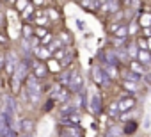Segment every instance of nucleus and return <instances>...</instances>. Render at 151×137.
Masks as SVG:
<instances>
[{"mask_svg":"<svg viewBox=\"0 0 151 137\" xmlns=\"http://www.w3.org/2000/svg\"><path fill=\"white\" fill-rule=\"evenodd\" d=\"M132 70H133L135 73H142V71H144V68H142L139 62H132Z\"/></svg>","mask_w":151,"mask_h":137,"instance_id":"9d476101","label":"nucleus"},{"mask_svg":"<svg viewBox=\"0 0 151 137\" xmlns=\"http://www.w3.org/2000/svg\"><path fill=\"white\" fill-rule=\"evenodd\" d=\"M137 57H139L140 62H149V61H151V55H149V52H146V50H140Z\"/></svg>","mask_w":151,"mask_h":137,"instance_id":"0eeeda50","label":"nucleus"},{"mask_svg":"<svg viewBox=\"0 0 151 137\" xmlns=\"http://www.w3.org/2000/svg\"><path fill=\"white\" fill-rule=\"evenodd\" d=\"M46 73H48V68H46L45 64L34 62V77H36V79H41V77H45Z\"/></svg>","mask_w":151,"mask_h":137,"instance_id":"7ed1b4c3","label":"nucleus"},{"mask_svg":"<svg viewBox=\"0 0 151 137\" xmlns=\"http://www.w3.org/2000/svg\"><path fill=\"white\" fill-rule=\"evenodd\" d=\"M27 91L32 98V102H37L39 100V94H41V86L37 84V79L36 77H30L27 79Z\"/></svg>","mask_w":151,"mask_h":137,"instance_id":"f257e3e1","label":"nucleus"},{"mask_svg":"<svg viewBox=\"0 0 151 137\" xmlns=\"http://www.w3.org/2000/svg\"><path fill=\"white\" fill-rule=\"evenodd\" d=\"M22 125H23V132H30V130H32V121H27V119H25Z\"/></svg>","mask_w":151,"mask_h":137,"instance_id":"9b49d317","label":"nucleus"},{"mask_svg":"<svg viewBox=\"0 0 151 137\" xmlns=\"http://www.w3.org/2000/svg\"><path fill=\"white\" fill-rule=\"evenodd\" d=\"M146 79H147V82H151V75H147V77H146Z\"/></svg>","mask_w":151,"mask_h":137,"instance_id":"a211bd4d","label":"nucleus"},{"mask_svg":"<svg viewBox=\"0 0 151 137\" xmlns=\"http://www.w3.org/2000/svg\"><path fill=\"white\" fill-rule=\"evenodd\" d=\"M16 6H18V7H20V9H23V7H25V6H29V2H18V4H16Z\"/></svg>","mask_w":151,"mask_h":137,"instance_id":"4468645a","label":"nucleus"},{"mask_svg":"<svg viewBox=\"0 0 151 137\" xmlns=\"http://www.w3.org/2000/svg\"><path fill=\"white\" fill-rule=\"evenodd\" d=\"M37 55H39L41 59H45V57H48V55H50V52H48V50H45V48H39V50H37Z\"/></svg>","mask_w":151,"mask_h":137,"instance_id":"f8f14e48","label":"nucleus"},{"mask_svg":"<svg viewBox=\"0 0 151 137\" xmlns=\"http://www.w3.org/2000/svg\"><path fill=\"white\" fill-rule=\"evenodd\" d=\"M25 77H27V64L22 62V64L18 66V70H16V79L20 80V79H25Z\"/></svg>","mask_w":151,"mask_h":137,"instance_id":"423d86ee","label":"nucleus"},{"mask_svg":"<svg viewBox=\"0 0 151 137\" xmlns=\"http://www.w3.org/2000/svg\"><path fill=\"white\" fill-rule=\"evenodd\" d=\"M140 22H142V23H149V22H151V16H144Z\"/></svg>","mask_w":151,"mask_h":137,"instance_id":"2eb2a0df","label":"nucleus"},{"mask_svg":"<svg viewBox=\"0 0 151 137\" xmlns=\"http://www.w3.org/2000/svg\"><path fill=\"white\" fill-rule=\"evenodd\" d=\"M130 53H132V57H137V55H139V52H137V46H135V45H132V46H130Z\"/></svg>","mask_w":151,"mask_h":137,"instance_id":"ddd939ff","label":"nucleus"},{"mask_svg":"<svg viewBox=\"0 0 151 137\" xmlns=\"http://www.w3.org/2000/svg\"><path fill=\"white\" fill-rule=\"evenodd\" d=\"M80 86H82V77H80L78 73H73V75L69 77V89L78 91V89H80Z\"/></svg>","mask_w":151,"mask_h":137,"instance_id":"f03ea898","label":"nucleus"},{"mask_svg":"<svg viewBox=\"0 0 151 137\" xmlns=\"http://www.w3.org/2000/svg\"><path fill=\"white\" fill-rule=\"evenodd\" d=\"M93 79H94V80H96L98 84L101 82V71L98 70V68H94V70H93Z\"/></svg>","mask_w":151,"mask_h":137,"instance_id":"6e6552de","label":"nucleus"},{"mask_svg":"<svg viewBox=\"0 0 151 137\" xmlns=\"http://www.w3.org/2000/svg\"><path fill=\"white\" fill-rule=\"evenodd\" d=\"M116 34H117V36H121V39H123L124 36H128V29H126V27H117Z\"/></svg>","mask_w":151,"mask_h":137,"instance_id":"1a4fd4ad","label":"nucleus"},{"mask_svg":"<svg viewBox=\"0 0 151 137\" xmlns=\"http://www.w3.org/2000/svg\"><path fill=\"white\" fill-rule=\"evenodd\" d=\"M9 133V128H7V121H6V118L0 114V137H4V135H7Z\"/></svg>","mask_w":151,"mask_h":137,"instance_id":"39448f33","label":"nucleus"},{"mask_svg":"<svg viewBox=\"0 0 151 137\" xmlns=\"http://www.w3.org/2000/svg\"><path fill=\"white\" fill-rule=\"evenodd\" d=\"M139 45H140V48H146V46H147V43H146V39H140V43H139Z\"/></svg>","mask_w":151,"mask_h":137,"instance_id":"f3484780","label":"nucleus"},{"mask_svg":"<svg viewBox=\"0 0 151 137\" xmlns=\"http://www.w3.org/2000/svg\"><path fill=\"white\" fill-rule=\"evenodd\" d=\"M0 86H2V80H0Z\"/></svg>","mask_w":151,"mask_h":137,"instance_id":"aec40b11","label":"nucleus"},{"mask_svg":"<svg viewBox=\"0 0 151 137\" xmlns=\"http://www.w3.org/2000/svg\"><path fill=\"white\" fill-rule=\"evenodd\" d=\"M6 66V62H4V55H0V70Z\"/></svg>","mask_w":151,"mask_h":137,"instance_id":"dca6fc26","label":"nucleus"},{"mask_svg":"<svg viewBox=\"0 0 151 137\" xmlns=\"http://www.w3.org/2000/svg\"><path fill=\"white\" fill-rule=\"evenodd\" d=\"M147 41H149V46H151V39H147Z\"/></svg>","mask_w":151,"mask_h":137,"instance_id":"6ab92c4d","label":"nucleus"},{"mask_svg":"<svg viewBox=\"0 0 151 137\" xmlns=\"http://www.w3.org/2000/svg\"><path fill=\"white\" fill-rule=\"evenodd\" d=\"M133 98H123L121 102H119V105H117V109L121 110V112H124V110H128V109H132L133 107Z\"/></svg>","mask_w":151,"mask_h":137,"instance_id":"20e7f679","label":"nucleus"}]
</instances>
